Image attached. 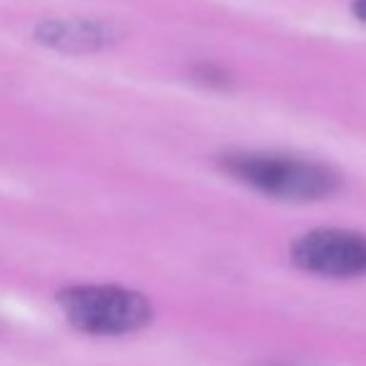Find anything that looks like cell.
Here are the masks:
<instances>
[{
    "mask_svg": "<svg viewBox=\"0 0 366 366\" xmlns=\"http://www.w3.org/2000/svg\"><path fill=\"white\" fill-rule=\"evenodd\" d=\"M221 168L249 189L291 204L324 201L341 186V178L334 168L291 153L236 151L221 158Z\"/></svg>",
    "mask_w": 366,
    "mask_h": 366,
    "instance_id": "cell-1",
    "label": "cell"
},
{
    "mask_svg": "<svg viewBox=\"0 0 366 366\" xmlns=\"http://www.w3.org/2000/svg\"><path fill=\"white\" fill-rule=\"evenodd\" d=\"M66 319L91 336H123L151 324V301L133 289L111 284L71 286L58 296Z\"/></svg>",
    "mask_w": 366,
    "mask_h": 366,
    "instance_id": "cell-2",
    "label": "cell"
},
{
    "mask_svg": "<svg viewBox=\"0 0 366 366\" xmlns=\"http://www.w3.org/2000/svg\"><path fill=\"white\" fill-rule=\"evenodd\" d=\"M301 271L324 279L366 276V236L346 229H316L304 234L291 249Z\"/></svg>",
    "mask_w": 366,
    "mask_h": 366,
    "instance_id": "cell-3",
    "label": "cell"
},
{
    "mask_svg": "<svg viewBox=\"0 0 366 366\" xmlns=\"http://www.w3.org/2000/svg\"><path fill=\"white\" fill-rule=\"evenodd\" d=\"M43 43L63 51H93L111 43L113 28L93 21H53L38 31Z\"/></svg>",
    "mask_w": 366,
    "mask_h": 366,
    "instance_id": "cell-4",
    "label": "cell"
},
{
    "mask_svg": "<svg viewBox=\"0 0 366 366\" xmlns=\"http://www.w3.org/2000/svg\"><path fill=\"white\" fill-rule=\"evenodd\" d=\"M194 81H199L201 86L209 88H226L231 83V76L224 68L214 66V63H201V66L194 68Z\"/></svg>",
    "mask_w": 366,
    "mask_h": 366,
    "instance_id": "cell-5",
    "label": "cell"
},
{
    "mask_svg": "<svg viewBox=\"0 0 366 366\" xmlns=\"http://www.w3.org/2000/svg\"><path fill=\"white\" fill-rule=\"evenodd\" d=\"M351 11H354V16L359 18L361 23H366V0H354Z\"/></svg>",
    "mask_w": 366,
    "mask_h": 366,
    "instance_id": "cell-6",
    "label": "cell"
}]
</instances>
